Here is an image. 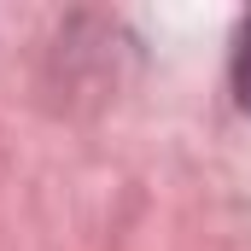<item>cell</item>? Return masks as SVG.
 Returning a JSON list of instances; mask_svg holds the SVG:
<instances>
[{
	"mask_svg": "<svg viewBox=\"0 0 251 251\" xmlns=\"http://www.w3.org/2000/svg\"><path fill=\"white\" fill-rule=\"evenodd\" d=\"M228 70H234V100L251 111V18L240 24V35H234V64Z\"/></svg>",
	"mask_w": 251,
	"mask_h": 251,
	"instance_id": "6da1fadb",
	"label": "cell"
}]
</instances>
